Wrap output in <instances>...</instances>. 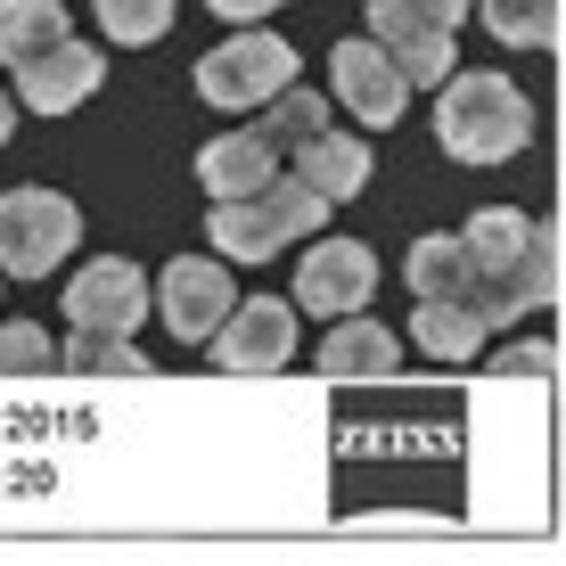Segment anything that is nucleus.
Here are the masks:
<instances>
[{
	"instance_id": "obj_1",
	"label": "nucleus",
	"mask_w": 566,
	"mask_h": 566,
	"mask_svg": "<svg viewBox=\"0 0 566 566\" xmlns=\"http://www.w3.org/2000/svg\"><path fill=\"white\" fill-rule=\"evenodd\" d=\"M411 287L419 296H460L493 321H525L534 304L558 296V247L542 222H525L517 206H484L452 239H419L411 247Z\"/></svg>"
},
{
	"instance_id": "obj_2",
	"label": "nucleus",
	"mask_w": 566,
	"mask_h": 566,
	"mask_svg": "<svg viewBox=\"0 0 566 566\" xmlns=\"http://www.w3.org/2000/svg\"><path fill=\"white\" fill-rule=\"evenodd\" d=\"M328 198L304 181V172H280V181L247 189V198H213L206 213V239L213 255H239V263H263V255H287V247H304L312 230H321Z\"/></svg>"
},
{
	"instance_id": "obj_3",
	"label": "nucleus",
	"mask_w": 566,
	"mask_h": 566,
	"mask_svg": "<svg viewBox=\"0 0 566 566\" xmlns=\"http://www.w3.org/2000/svg\"><path fill=\"white\" fill-rule=\"evenodd\" d=\"M436 140L460 165H501V156H517L534 140V107L501 74H452L443 99H436Z\"/></svg>"
},
{
	"instance_id": "obj_4",
	"label": "nucleus",
	"mask_w": 566,
	"mask_h": 566,
	"mask_svg": "<svg viewBox=\"0 0 566 566\" xmlns=\"http://www.w3.org/2000/svg\"><path fill=\"white\" fill-rule=\"evenodd\" d=\"M83 247V206L57 189H9L0 198V271L9 280H42Z\"/></svg>"
},
{
	"instance_id": "obj_5",
	"label": "nucleus",
	"mask_w": 566,
	"mask_h": 566,
	"mask_svg": "<svg viewBox=\"0 0 566 566\" xmlns=\"http://www.w3.org/2000/svg\"><path fill=\"white\" fill-rule=\"evenodd\" d=\"M287 83H296V50H287L280 33H230L222 50H206V57H198V91H206V107H230V115L280 99Z\"/></svg>"
},
{
	"instance_id": "obj_6",
	"label": "nucleus",
	"mask_w": 566,
	"mask_h": 566,
	"mask_svg": "<svg viewBox=\"0 0 566 566\" xmlns=\"http://www.w3.org/2000/svg\"><path fill=\"white\" fill-rule=\"evenodd\" d=\"M213 361H222L230 378L287 369V361H296V304H287V296H247V304H230V321L213 328Z\"/></svg>"
},
{
	"instance_id": "obj_7",
	"label": "nucleus",
	"mask_w": 566,
	"mask_h": 566,
	"mask_svg": "<svg viewBox=\"0 0 566 566\" xmlns=\"http://www.w3.org/2000/svg\"><path fill=\"white\" fill-rule=\"evenodd\" d=\"M328 74H337V99L354 107L369 132H378V124H402L411 74L395 66V50H386L378 33H361V42H337V50H328Z\"/></svg>"
},
{
	"instance_id": "obj_8",
	"label": "nucleus",
	"mask_w": 566,
	"mask_h": 566,
	"mask_svg": "<svg viewBox=\"0 0 566 566\" xmlns=\"http://www.w3.org/2000/svg\"><path fill=\"white\" fill-rule=\"evenodd\" d=\"M369 287H378V263H369L361 239H321V247H304V255H296V304L321 312V321L361 312Z\"/></svg>"
},
{
	"instance_id": "obj_9",
	"label": "nucleus",
	"mask_w": 566,
	"mask_h": 566,
	"mask_svg": "<svg viewBox=\"0 0 566 566\" xmlns=\"http://www.w3.org/2000/svg\"><path fill=\"white\" fill-rule=\"evenodd\" d=\"M230 304H239V287H230L222 255H181L156 280V312H165L172 337H213V328L230 321Z\"/></svg>"
},
{
	"instance_id": "obj_10",
	"label": "nucleus",
	"mask_w": 566,
	"mask_h": 566,
	"mask_svg": "<svg viewBox=\"0 0 566 566\" xmlns=\"http://www.w3.org/2000/svg\"><path fill=\"white\" fill-rule=\"evenodd\" d=\"M107 83V50H91V42H50V50H33V57H17V99H25L33 115H66V107H83L91 91Z\"/></svg>"
},
{
	"instance_id": "obj_11",
	"label": "nucleus",
	"mask_w": 566,
	"mask_h": 566,
	"mask_svg": "<svg viewBox=\"0 0 566 566\" xmlns=\"http://www.w3.org/2000/svg\"><path fill=\"white\" fill-rule=\"evenodd\" d=\"M66 321L74 328H115V337H132V328L148 321V271L124 263V255H99L91 271H74Z\"/></svg>"
},
{
	"instance_id": "obj_12",
	"label": "nucleus",
	"mask_w": 566,
	"mask_h": 566,
	"mask_svg": "<svg viewBox=\"0 0 566 566\" xmlns=\"http://www.w3.org/2000/svg\"><path fill=\"white\" fill-rule=\"evenodd\" d=\"M369 33H378L386 50H395V66L411 74V83H452V25H427L419 9H402V0H369Z\"/></svg>"
},
{
	"instance_id": "obj_13",
	"label": "nucleus",
	"mask_w": 566,
	"mask_h": 566,
	"mask_svg": "<svg viewBox=\"0 0 566 566\" xmlns=\"http://www.w3.org/2000/svg\"><path fill=\"white\" fill-rule=\"evenodd\" d=\"M198 181L213 198H247V189L280 181V148H271L263 132H222V140L198 148Z\"/></svg>"
},
{
	"instance_id": "obj_14",
	"label": "nucleus",
	"mask_w": 566,
	"mask_h": 566,
	"mask_svg": "<svg viewBox=\"0 0 566 566\" xmlns=\"http://www.w3.org/2000/svg\"><path fill=\"white\" fill-rule=\"evenodd\" d=\"M287 156H296V172L321 189L328 206L354 198V189H369V140H354V132H328V124H321L312 140H296Z\"/></svg>"
},
{
	"instance_id": "obj_15",
	"label": "nucleus",
	"mask_w": 566,
	"mask_h": 566,
	"mask_svg": "<svg viewBox=\"0 0 566 566\" xmlns=\"http://www.w3.org/2000/svg\"><path fill=\"white\" fill-rule=\"evenodd\" d=\"M411 337H419L427 361H476V354H484V312L460 304V296H419Z\"/></svg>"
},
{
	"instance_id": "obj_16",
	"label": "nucleus",
	"mask_w": 566,
	"mask_h": 566,
	"mask_svg": "<svg viewBox=\"0 0 566 566\" xmlns=\"http://www.w3.org/2000/svg\"><path fill=\"white\" fill-rule=\"evenodd\" d=\"M395 361H402V345L386 337L378 321H354V312H345V321L328 328V345H321V378H395Z\"/></svg>"
},
{
	"instance_id": "obj_17",
	"label": "nucleus",
	"mask_w": 566,
	"mask_h": 566,
	"mask_svg": "<svg viewBox=\"0 0 566 566\" xmlns=\"http://www.w3.org/2000/svg\"><path fill=\"white\" fill-rule=\"evenodd\" d=\"M50 42H66V9L57 0H0V57H33V50H50Z\"/></svg>"
},
{
	"instance_id": "obj_18",
	"label": "nucleus",
	"mask_w": 566,
	"mask_h": 566,
	"mask_svg": "<svg viewBox=\"0 0 566 566\" xmlns=\"http://www.w3.org/2000/svg\"><path fill=\"white\" fill-rule=\"evenodd\" d=\"M57 361L83 369V378H148V354L132 337H115V328H74V345Z\"/></svg>"
},
{
	"instance_id": "obj_19",
	"label": "nucleus",
	"mask_w": 566,
	"mask_h": 566,
	"mask_svg": "<svg viewBox=\"0 0 566 566\" xmlns=\"http://www.w3.org/2000/svg\"><path fill=\"white\" fill-rule=\"evenodd\" d=\"M484 25H493V42L510 50H551L558 42V0H476Z\"/></svg>"
},
{
	"instance_id": "obj_20",
	"label": "nucleus",
	"mask_w": 566,
	"mask_h": 566,
	"mask_svg": "<svg viewBox=\"0 0 566 566\" xmlns=\"http://www.w3.org/2000/svg\"><path fill=\"white\" fill-rule=\"evenodd\" d=\"M321 124H328V99H321V91H296V83H287L280 99H263V124H255V132H263V140L287 156L296 140H312Z\"/></svg>"
},
{
	"instance_id": "obj_21",
	"label": "nucleus",
	"mask_w": 566,
	"mask_h": 566,
	"mask_svg": "<svg viewBox=\"0 0 566 566\" xmlns=\"http://www.w3.org/2000/svg\"><path fill=\"white\" fill-rule=\"evenodd\" d=\"M99 25H107V42L140 50V42H156V33L172 25V0H99Z\"/></svg>"
},
{
	"instance_id": "obj_22",
	"label": "nucleus",
	"mask_w": 566,
	"mask_h": 566,
	"mask_svg": "<svg viewBox=\"0 0 566 566\" xmlns=\"http://www.w3.org/2000/svg\"><path fill=\"white\" fill-rule=\"evenodd\" d=\"M57 345L42 337V321H0V378H25V369H50Z\"/></svg>"
},
{
	"instance_id": "obj_23",
	"label": "nucleus",
	"mask_w": 566,
	"mask_h": 566,
	"mask_svg": "<svg viewBox=\"0 0 566 566\" xmlns=\"http://www.w3.org/2000/svg\"><path fill=\"white\" fill-rule=\"evenodd\" d=\"M551 361H558L551 345H510V354H501V369H517V378H542Z\"/></svg>"
},
{
	"instance_id": "obj_24",
	"label": "nucleus",
	"mask_w": 566,
	"mask_h": 566,
	"mask_svg": "<svg viewBox=\"0 0 566 566\" xmlns=\"http://www.w3.org/2000/svg\"><path fill=\"white\" fill-rule=\"evenodd\" d=\"M402 9H419L427 25H460V17L476 9V0H402Z\"/></svg>"
},
{
	"instance_id": "obj_25",
	"label": "nucleus",
	"mask_w": 566,
	"mask_h": 566,
	"mask_svg": "<svg viewBox=\"0 0 566 566\" xmlns=\"http://www.w3.org/2000/svg\"><path fill=\"white\" fill-rule=\"evenodd\" d=\"M213 17H230V25H255V17H271L280 0H206Z\"/></svg>"
},
{
	"instance_id": "obj_26",
	"label": "nucleus",
	"mask_w": 566,
	"mask_h": 566,
	"mask_svg": "<svg viewBox=\"0 0 566 566\" xmlns=\"http://www.w3.org/2000/svg\"><path fill=\"white\" fill-rule=\"evenodd\" d=\"M9 132H17V99L0 91V148H9Z\"/></svg>"
}]
</instances>
